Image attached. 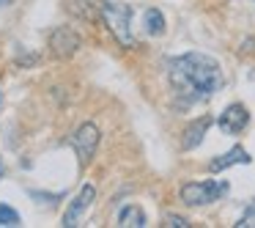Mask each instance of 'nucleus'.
I'll list each match as a JSON object with an SVG mask.
<instances>
[{
    "mask_svg": "<svg viewBox=\"0 0 255 228\" xmlns=\"http://www.w3.org/2000/svg\"><path fill=\"white\" fill-rule=\"evenodd\" d=\"M170 83L176 88V94H181L187 102H200L217 94L225 83V77H222L220 63L211 55L187 52V55L170 61Z\"/></svg>",
    "mask_w": 255,
    "mask_h": 228,
    "instance_id": "f257e3e1",
    "label": "nucleus"
},
{
    "mask_svg": "<svg viewBox=\"0 0 255 228\" xmlns=\"http://www.w3.org/2000/svg\"><path fill=\"white\" fill-rule=\"evenodd\" d=\"M102 17H105V25L110 28V33L121 41V47L134 44L132 6H127V3H102Z\"/></svg>",
    "mask_w": 255,
    "mask_h": 228,
    "instance_id": "f03ea898",
    "label": "nucleus"
},
{
    "mask_svg": "<svg viewBox=\"0 0 255 228\" xmlns=\"http://www.w3.org/2000/svg\"><path fill=\"white\" fill-rule=\"evenodd\" d=\"M228 193V182H189L181 187V201L187 206H206Z\"/></svg>",
    "mask_w": 255,
    "mask_h": 228,
    "instance_id": "7ed1b4c3",
    "label": "nucleus"
},
{
    "mask_svg": "<svg viewBox=\"0 0 255 228\" xmlns=\"http://www.w3.org/2000/svg\"><path fill=\"white\" fill-rule=\"evenodd\" d=\"M96 146H99V129L94 124H83L77 132L72 135V149L77 151L80 162H91V157L96 154Z\"/></svg>",
    "mask_w": 255,
    "mask_h": 228,
    "instance_id": "20e7f679",
    "label": "nucleus"
},
{
    "mask_svg": "<svg viewBox=\"0 0 255 228\" xmlns=\"http://www.w3.org/2000/svg\"><path fill=\"white\" fill-rule=\"evenodd\" d=\"M94 198H96V190H94V184H83V187H80V193L74 195V201L69 204L66 215H63V226H66V228H74V226H80V220H83V215L91 209V204H94Z\"/></svg>",
    "mask_w": 255,
    "mask_h": 228,
    "instance_id": "39448f33",
    "label": "nucleus"
},
{
    "mask_svg": "<svg viewBox=\"0 0 255 228\" xmlns=\"http://www.w3.org/2000/svg\"><path fill=\"white\" fill-rule=\"evenodd\" d=\"M80 36L74 33L72 28H66V25H61V28H55L52 30V36H50V52L55 58H72L74 52L80 50Z\"/></svg>",
    "mask_w": 255,
    "mask_h": 228,
    "instance_id": "423d86ee",
    "label": "nucleus"
},
{
    "mask_svg": "<svg viewBox=\"0 0 255 228\" xmlns=\"http://www.w3.org/2000/svg\"><path fill=\"white\" fill-rule=\"evenodd\" d=\"M217 124H220V129L225 135H239L244 127L250 124V113H247V107L244 105H228L225 110H222V116L217 118Z\"/></svg>",
    "mask_w": 255,
    "mask_h": 228,
    "instance_id": "0eeeda50",
    "label": "nucleus"
},
{
    "mask_svg": "<svg viewBox=\"0 0 255 228\" xmlns=\"http://www.w3.org/2000/svg\"><path fill=\"white\" fill-rule=\"evenodd\" d=\"M250 160H253V157H250L242 146H233L228 154H222V157H217V160L209 162V171L220 173V171H225V168H231V165H250Z\"/></svg>",
    "mask_w": 255,
    "mask_h": 228,
    "instance_id": "6e6552de",
    "label": "nucleus"
},
{
    "mask_svg": "<svg viewBox=\"0 0 255 228\" xmlns=\"http://www.w3.org/2000/svg\"><path fill=\"white\" fill-rule=\"evenodd\" d=\"M211 127V118L209 116H203V118H198L195 124H189L187 127V132H184V140H181V146L184 149H195V146H200V140H203V135H206V129Z\"/></svg>",
    "mask_w": 255,
    "mask_h": 228,
    "instance_id": "1a4fd4ad",
    "label": "nucleus"
},
{
    "mask_svg": "<svg viewBox=\"0 0 255 228\" xmlns=\"http://www.w3.org/2000/svg\"><path fill=\"white\" fill-rule=\"evenodd\" d=\"M118 226L121 228H143V226H148V223H145V212L140 209V206H134V204L124 206V209L118 212Z\"/></svg>",
    "mask_w": 255,
    "mask_h": 228,
    "instance_id": "9d476101",
    "label": "nucleus"
},
{
    "mask_svg": "<svg viewBox=\"0 0 255 228\" xmlns=\"http://www.w3.org/2000/svg\"><path fill=\"white\" fill-rule=\"evenodd\" d=\"M143 25H145V33L148 36H162L165 33V17H162L159 8H148L143 17Z\"/></svg>",
    "mask_w": 255,
    "mask_h": 228,
    "instance_id": "9b49d317",
    "label": "nucleus"
},
{
    "mask_svg": "<svg viewBox=\"0 0 255 228\" xmlns=\"http://www.w3.org/2000/svg\"><path fill=\"white\" fill-rule=\"evenodd\" d=\"M0 226H8V228L19 226V215L11 209V206H6V204H0Z\"/></svg>",
    "mask_w": 255,
    "mask_h": 228,
    "instance_id": "f8f14e48",
    "label": "nucleus"
},
{
    "mask_svg": "<svg viewBox=\"0 0 255 228\" xmlns=\"http://www.w3.org/2000/svg\"><path fill=\"white\" fill-rule=\"evenodd\" d=\"M236 226H239V228H255V201L247 206V212H244V215L239 217Z\"/></svg>",
    "mask_w": 255,
    "mask_h": 228,
    "instance_id": "ddd939ff",
    "label": "nucleus"
},
{
    "mask_svg": "<svg viewBox=\"0 0 255 228\" xmlns=\"http://www.w3.org/2000/svg\"><path fill=\"white\" fill-rule=\"evenodd\" d=\"M162 226H167V228H189V223L184 220V217H178V215H167Z\"/></svg>",
    "mask_w": 255,
    "mask_h": 228,
    "instance_id": "4468645a",
    "label": "nucleus"
},
{
    "mask_svg": "<svg viewBox=\"0 0 255 228\" xmlns=\"http://www.w3.org/2000/svg\"><path fill=\"white\" fill-rule=\"evenodd\" d=\"M0 176H3V160H0Z\"/></svg>",
    "mask_w": 255,
    "mask_h": 228,
    "instance_id": "2eb2a0df",
    "label": "nucleus"
},
{
    "mask_svg": "<svg viewBox=\"0 0 255 228\" xmlns=\"http://www.w3.org/2000/svg\"><path fill=\"white\" fill-rule=\"evenodd\" d=\"M0 6H6V0H0Z\"/></svg>",
    "mask_w": 255,
    "mask_h": 228,
    "instance_id": "dca6fc26",
    "label": "nucleus"
},
{
    "mask_svg": "<svg viewBox=\"0 0 255 228\" xmlns=\"http://www.w3.org/2000/svg\"><path fill=\"white\" fill-rule=\"evenodd\" d=\"M0 105H3V94H0Z\"/></svg>",
    "mask_w": 255,
    "mask_h": 228,
    "instance_id": "f3484780",
    "label": "nucleus"
}]
</instances>
